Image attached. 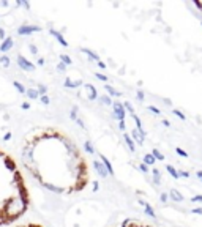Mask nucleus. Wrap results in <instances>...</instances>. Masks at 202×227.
Listing matches in <instances>:
<instances>
[{"label": "nucleus", "mask_w": 202, "mask_h": 227, "mask_svg": "<svg viewBox=\"0 0 202 227\" xmlns=\"http://www.w3.org/2000/svg\"><path fill=\"white\" fill-rule=\"evenodd\" d=\"M112 109H114V114H112V118L115 120H125L126 117V112H125V107L120 101H114L112 103Z\"/></svg>", "instance_id": "f257e3e1"}, {"label": "nucleus", "mask_w": 202, "mask_h": 227, "mask_svg": "<svg viewBox=\"0 0 202 227\" xmlns=\"http://www.w3.org/2000/svg\"><path fill=\"white\" fill-rule=\"evenodd\" d=\"M18 65H19V68L24 69V71H33L35 69V65L30 63L24 55H18Z\"/></svg>", "instance_id": "f03ea898"}, {"label": "nucleus", "mask_w": 202, "mask_h": 227, "mask_svg": "<svg viewBox=\"0 0 202 227\" xmlns=\"http://www.w3.org/2000/svg\"><path fill=\"white\" fill-rule=\"evenodd\" d=\"M33 32H41V27H38V25H22V27L18 29L19 35H30Z\"/></svg>", "instance_id": "7ed1b4c3"}, {"label": "nucleus", "mask_w": 202, "mask_h": 227, "mask_svg": "<svg viewBox=\"0 0 202 227\" xmlns=\"http://www.w3.org/2000/svg\"><path fill=\"white\" fill-rule=\"evenodd\" d=\"M130 136H131V139L134 140V144H139V145H142V144H144V139H145V136H142L141 132L136 130V128H133V130L130 131Z\"/></svg>", "instance_id": "20e7f679"}, {"label": "nucleus", "mask_w": 202, "mask_h": 227, "mask_svg": "<svg viewBox=\"0 0 202 227\" xmlns=\"http://www.w3.org/2000/svg\"><path fill=\"white\" fill-rule=\"evenodd\" d=\"M100 159H101V163H103L104 169L107 170V174H109V175H112V177H114V175H115V172H114V167H112L111 161H109V159H107V158H106V156H104V155H100Z\"/></svg>", "instance_id": "39448f33"}, {"label": "nucleus", "mask_w": 202, "mask_h": 227, "mask_svg": "<svg viewBox=\"0 0 202 227\" xmlns=\"http://www.w3.org/2000/svg\"><path fill=\"white\" fill-rule=\"evenodd\" d=\"M49 33H50V35H54V36H55V40L59 41L60 44L63 46V48H68V41L65 40L63 35H62L60 32H57V30H54V29H49Z\"/></svg>", "instance_id": "423d86ee"}, {"label": "nucleus", "mask_w": 202, "mask_h": 227, "mask_svg": "<svg viewBox=\"0 0 202 227\" xmlns=\"http://www.w3.org/2000/svg\"><path fill=\"white\" fill-rule=\"evenodd\" d=\"M13 44H14V41H13V38H5V40L2 41V44H0V52H3L5 54L6 50H10L11 48H13Z\"/></svg>", "instance_id": "0eeeda50"}, {"label": "nucleus", "mask_w": 202, "mask_h": 227, "mask_svg": "<svg viewBox=\"0 0 202 227\" xmlns=\"http://www.w3.org/2000/svg\"><path fill=\"white\" fill-rule=\"evenodd\" d=\"M93 167H95V170L98 172L103 178L107 177V170L104 169V166H103V163H101V161H93Z\"/></svg>", "instance_id": "6e6552de"}, {"label": "nucleus", "mask_w": 202, "mask_h": 227, "mask_svg": "<svg viewBox=\"0 0 202 227\" xmlns=\"http://www.w3.org/2000/svg\"><path fill=\"white\" fill-rule=\"evenodd\" d=\"M141 205L144 207V211H145V214H149L150 218H156V213H155L153 207H152L149 202H144V200H141Z\"/></svg>", "instance_id": "1a4fd4ad"}, {"label": "nucleus", "mask_w": 202, "mask_h": 227, "mask_svg": "<svg viewBox=\"0 0 202 227\" xmlns=\"http://www.w3.org/2000/svg\"><path fill=\"white\" fill-rule=\"evenodd\" d=\"M123 140H125L126 147L130 148V151H136V144H134V140L131 139V136L128 134V132H123Z\"/></svg>", "instance_id": "9d476101"}, {"label": "nucleus", "mask_w": 202, "mask_h": 227, "mask_svg": "<svg viewBox=\"0 0 202 227\" xmlns=\"http://www.w3.org/2000/svg\"><path fill=\"white\" fill-rule=\"evenodd\" d=\"M63 84H65V87H67V88H77V87L82 85V81H79V79H77V81H71L69 77H67Z\"/></svg>", "instance_id": "9b49d317"}, {"label": "nucleus", "mask_w": 202, "mask_h": 227, "mask_svg": "<svg viewBox=\"0 0 202 227\" xmlns=\"http://www.w3.org/2000/svg\"><path fill=\"white\" fill-rule=\"evenodd\" d=\"M168 195H169L170 199H172L174 202H183V195H182L180 193H178L177 189H169Z\"/></svg>", "instance_id": "f8f14e48"}, {"label": "nucleus", "mask_w": 202, "mask_h": 227, "mask_svg": "<svg viewBox=\"0 0 202 227\" xmlns=\"http://www.w3.org/2000/svg\"><path fill=\"white\" fill-rule=\"evenodd\" d=\"M85 88H87V92H88V99H90V101H95L96 98H98V93H96V88L93 87V85L87 84V85H85Z\"/></svg>", "instance_id": "ddd939ff"}, {"label": "nucleus", "mask_w": 202, "mask_h": 227, "mask_svg": "<svg viewBox=\"0 0 202 227\" xmlns=\"http://www.w3.org/2000/svg\"><path fill=\"white\" fill-rule=\"evenodd\" d=\"M82 52H84L85 55L88 57V60H92V62H96V63H98V62H100V55H98V54H95V52H92L90 49H82Z\"/></svg>", "instance_id": "4468645a"}, {"label": "nucleus", "mask_w": 202, "mask_h": 227, "mask_svg": "<svg viewBox=\"0 0 202 227\" xmlns=\"http://www.w3.org/2000/svg\"><path fill=\"white\" fill-rule=\"evenodd\" d=\"M25 95L30 98V99H40V95H38V90L35 88H27L25 90Z\"/></svg>", "instance_id": "2eb2a0df"}, {"label": "nucleus", "mask_w": 202, "mask_h": 227, "mask_svg": "<svg viewBox=\"0 0 202 227\" xmlns=\"http://www.w3.org/2000/svg\"><path fill=\"white\" fill-rule=\"evenodd\" d=\"M155 161H156V159L153 158V155H152V153H145V155H144V164H145V166H153Z\"/></svg>", "instance_id": "dca6fc26"}, {"label": "nucleus", "mask_w": 202, "mask_h": 227, "mask_svg": "<svg viewBox=\"0 0 202 227\" xmlns=\"http://www.w3.org/2000/svg\"><path fill=\"white\" fill-rule=\"evenodd\" d=\"M166 170L170 174V177H172V178H180V177H178V170H177L174 166H170V164H166Z\"/></svg>", "instance_id": "f3484780"}, {"label": "nucleus", "mask_w": 202, "mask_h": 227, "mask_svg": "<svg viewBox=\"0 0 202 227\" xmlns=\"http://www.w3.org/2000/svg\"><path fill=\"white\" fill-rule=\"evenodd\" d=\"M106 92L109 93L111 96H117V98H120V96H122V92H119V90H115L114 87H111V85H106Z\"/></svg>", "instance_id": "a211bd4d"}, {"label": "nucleus", "mask_w": 202, "mask_h": 227, "mask_svg": "<svg viewBox=\"0 0 202 227\" xmlns=\"http://www.w3.org/2000/svg\"><path fill=\"white\" fill-rule=\"evenodd\" d=\"M59 58H60V62H62V63H65V65H67V66L73 63L71 57H69V55H68V54H60V55H59Z\"/></svg>", "instance_id": "6ab92c4d"}, {"label": "nucleus", "mask_w": 202, "mask_h": 227, "mask_svg": "<svg viewBox=\"0 0 202 227\" xmlns=\"http://www.w3.org/2000/svg\"><path fill=\"white\" fill-rule=\"evenodd\" d=\"M152 174H153V183H155V185H161V174H160V170L153 169V170H152Z\"/></svg>", "instance_id": "aec40b11"}, {"label": "nucleus", "mask_w": 202, "mask_h": 227, "mask_svg": "<svg viewBox=\"0 0 202 227\" xmlns=\"http://www.w3.org/2000/svg\"><path fill=\"white\" fill-rule=\"evenodd\" d=\"M152 155H153V158H155V159H158V161H164V159H166V158H164V155H163L160 150H156V148H155V150L152 151Z\"/></svg>", "instance_id": "412c9836"}, {"label": "nucleus", "mask_w": 202, "mask_h": 227, "mask_svg": "<svg viewBox=\"0 0 202 227\" xmlns=\"http://www.w3.org/2000/svg\"><path fill=\"white\" fill-rule=\"evenodd\" d=\"M84 148H85V151H87V153H90V155L95 153V148L92 147V142H90V140H85V142H84Z\"/></svg>", "instance_id": "4be33fe9"}, {"label": "nucleus", "mask_w": 202, "mask_h": 227, "mask_svg": "<svg viewBox=\"0 0 202 227\" xmlns=\"http://www.w3.org/2000/svg\"><path fill=\"white\" fill-rule=\"evenodd\" d=\"M122 104H123V107H125V112H128L130 115L136 114V112H134V107H133V106H131L130 103H128V101H125V103H122Z\"/></svg>", "instance_id": "5701e85b"}, {"label": "nucleus", "mask_w": 202, "mask_h": 227, "mask_svg": "<svg viewBox=\"0 0 202 227\" xmlns=\"http://www.w3.org/2000/svg\"><path fill=\"white\" fill-rule=\"evenodd\" d=\"M13 85H14V87L18 88V92H19V93H25V87H24V85L21 84V82L14 81V82H13Z\"/></svg>", "instance_id": "b1692460"}, {"label": "nucleus", "mask_w": 202, "mask_h": 227, "mask_svg": "<svg viewBox=\"0 0 202 227\" xmlns=\"http://www.w3.org/2000/svg\"><path fill=\"white\" fill-rule=\"evenodd\" d=\"M69 118H71L73 122H76V120H77V107H76V106H73L71 112H69Z\"/></svg>", "instance_id": "393cba45"}, {"label": "nucleus", "mask_w": 202, "mask_h": 227, "mask_svg": "<svg viewBox=\"0 0 202 227\" xmlns=\"http://www.w3.org/2000/svg\"><path fill=\"white\" fill-rule=\"evenodd\" d=\"M100 99H101V103H103V104H107V106H112V103H114L111 96H101Z\"/></svg>", "instance_id": "a878e982"}, {"label": "nucleus", "mask_w": 202, "mask_h": 227, "mask_svg": "<svg viewBox=\"0 0 202 227\" xmlns=\"http://www.w3.org/2000/svg\"><path fill=\"white\" fill-rule=\"evenodd\" d=\"M0 63H2V66H6V68H8V66H10V57L2 55V57H0Z\"/></svg>", "instance_id": "bb28decb"}, {"label": "nucleus", "mask_w": 202, "mask_h": 227, "mask_svg": "<svg viewBox=\"0 0 202 227\" xmlns=\"http://www.w3.org/2000/svg\"><path fill=\"white\" fill-rule=\"evenodd\" d=\"M175 151H177V155H178V156H183V158H188V153H186V151L183 150V148L177 147V148H175Z\"/></svg>", "instance_id": "cd10ccee"}, {"label": "nucleus", "mask_w": 202, "mask_h": 227, "mask_svg": "<svg viewBox=\"0 0 202 227\" xmlns=\"http://www.w3.org/2000/svg\"><path fill=\"white\" fill-rule=\"evenodd\" d=\"M95 77L101 82H107V76H104V74H101V73H95Z\"/></svg>", "instance_id": "c85d7f7f"}, {"label": "nucleus", "mask_w": 202, "mask_h": 227, "mask_svg": "<svg viewBox=\"0 0 202 227\" xmlns=\"http://www.w3.org/2000/svg\"><path fill=\"white\" fill-rule=\"evenodd\" d=\"M147 109H149V111H150V112L156 114V115H160V114H161V111H160V109H158V107H156V106H147Z\"/></svg>", "instance_id": "c756f323"}, {"label": "nucleus", "mask_w": 202, "mask_h": 227, "mask_svg": "<svg viewBox=\"0 0 202 227\" xmlns=\"http://www.w3.org/2000/svg\"><path fill=\"white\" fill-rule=\"evenodd\" d=\"M57 71L65 73V71H67V65H65V63H62V62H59V63H57Z\"/></svg>", "instance_id": "7c9ffc66"}, {"label": "nucleus", "mask_w": 202, "mask_h": 227, "mask_svg": "<svg viewBox=\"0 0 202 227\" xmlns=\"http://www.w3.org/2000/svg\"><path fill=\"white\" fill-rule=\"evenodd\" d=\"M172 114H175V115H177L180 120H185V118H186V117H185V114H182L180 111H178V109H174V111H172Z\"/></svg>", "instance_id": "2f4dec72"}, {"label": "nucleus", "mask_w": 202, "mask_h": 227, "mask_svg": "<svg viewBox=\"0 0 202 227\" xmlns=\"http://www.w3.org/2000/svg\"><path fill=\"white\" fill-rule=\"evenodd\" d=\"M46 92H48V88H46L44 85H40V87H38V95H40V96L46 95Z\"/></svg>", "instance_id": "473e14b6"}, {"label": "nucleus", "mask_w": 202, "mask_h": 227, "mask_svg": "<svg viewBox=\"0 0 202 227\" xmlns=\"http://www.w3.org/2000/svg\"><path fill=\"white\" fill-rule=\"evenodd\" d=\"M168 199H169L168 193H161V194H160V200H161L163 203H166V202H168Z\"/></svg>", "instance_id": "72a5a7b5"}, {"label": "nucleus", "mask_w": 202, "mask_h": 227, "mask_svg": "<svg viewBox=\"0 0 202 227\" xmlns=\"http://www.w3.org/2000/svg\"><path fill=\"white\" fill-rule=\"evenodd\" d=\"M139 169H141V172H144V174H149L150 172L149 166H145V164H139Z\"/></svg>", "instance_id": "f704fd0d"}, {"label": "nucleus", "mask_w": 202, "mask_h": 227, "mask_svg": "<svg viewBox=\"0 0 202 227\" xmlns=\"http://www.w3.org/2000/svg\"><path fill=\"white\" fill-rule=\"evenodd\" d=\"M178 177H183V178H189V172H188V170H178Z\"/></svg>", "instance_id": "c9c22d12"}, {"label": "nucleus", "mask_w": 202, "mask_h": 227, "mask_svg": "<svg viewBox=\"0 0 202 227\" xmlns=\"http://www.w3.org/2000/svg\"><path fill=\"white\" fill-rule=\"evenodd\" d=\"M119 128H120V131H125V130H126V123H125V120H119Z\"/></svg>", "instance_id": "e433bc0d"}, {"label": "nucleus", "mask_w": 202, "mask_h": 227, "mask_svg": "<svg viewBox=\"0 0 202 227\" xmlns=\"http://www.w3.org/2000/svg\"><path fill=\"white\" fill-rule=\"evenodd\" d=\"M40 101L43 104H49V96L48 95H43V96H40Z\"/></svg>", "instance_id": "4c0bfd02"}, {"label": "nucleus", "mask_w": 202, "mask_h": 227, "mask_svg": "<svg viewBox=\"0 0 202 227\" xmlns=\"http://www.w3.org/2000/svg\"><path fill=\"white\" fill-rule=\"evenodd\" d=\"M136 96H137L139 101H144V92L142 90H137V92H136Z\"/></svg>", "instance_id": "58836bf2"}, {"label": "nucleus", "mask_w": 202, "mask_h": 227, "mask_svg": "<svg viewBox=\"0 0 202 227\" xmlns=\"http://www.w3.org/2000/svg\"><path fill=\"white\" fill-rule=\"evenodd\" d=\"M191 202H202V195H201V194L193 195V197H191Z\"/></svg>", "instance_id": "ea45409f"}, {"label": "nucleus", "mask_w": 202, "mask_h": 227, "mask_svg": "<svg viewBox=\"0 0 202 227\" xmlns=\"http://www.w3.org/2000/svg\"><path fill=\"white\" fill-rule=\"evenodd\" d=\"M76 123H77V125H79V126H81V128H82V130H85V123H84V120H82V118H79V117H77Z\"/></svg>", "instance_id": "a19ab883"}, {"label": "nucleus", "mask_w": 202, "mask_h": 227, "mask_svg": "<svg viewBox=\"0 0 202 227\" xmlns=\"http://www.w3.org/2000/svg\"><path fill=\"white\" fill-rule=\"evenodd\" d=\"M191 213H194V214H202V207H197V208H193V210H191Z\"/></svg>", "instance_id": "79ce46f5"}, {"label": "nucleus", "mask_w": 202, "mask_h": 227, "mask_svg": "<svg viewBox=\"0 0 202 227\" xmlns=\"http://www.w3.org/2000/svg\"><path fill=\"white\" fill-rule=\"evenodd\" d=\"M30 52H32V54H38V48L35 44H30Z\"/></svg>", "instance_id": "37998d69"}, {"label": "nucleus", "mask_w": 202, "mask_h": 227, "mask_svg": "<svg viewBox=\"0 0 202 227\" xmlns=\"http://www.w3.org/2000/svg\"><path fill=\"white\" fill-rule=\"evenodd\" d=\"M21 107L24 109V111H29V109H30V103H22Z\"/></svg>", "instance_id": "c03bdc74"}, {"label": "nucleus", "mask_w": 202, "mask_h": 227, "mask_svg": "<svg viewBox=\"0 0 202 227\" xmlns=\"http://www.w3.org/2000/svg\"><path fill=\"white\" fill-rule=\"evenodd\" d=\"M96 65H98V68H100V69H104V68H106V65H104V63H103V62H101V60H100V62H98V63H96Z\"/></svg>", "instance_id": "a18cd8bd"}, {"label": "nucleus", "mask_w": 202, "mask_h": 227, "mask_svg": "<svg viewBox=\"0 0 202 227\" xmlns=\"http://www.w3.org/2000/svg\"><path fill=\"white\" fill-rule=\"evenodd\" d=\"M98 188H100V183L98 181H93V191H98Z\"/></svg>", "instance_id": "49530a36"}, {"label": "nucleus", "mask_w": 202, "mask_h": 227, "mask_svg": "<svg viewBox=\"0 0 202 227\" xmlns=\"http://www.w3.org/2000/svg\"><path fill=\"white\" fill-rule=\"evenodd\" d=\"M161 123H163V125H164V126H166V128H170V123L168 122V120H161Z\"/></svg>", "instance_id": "de8ad7c7"}, {"label": "nucleus", "mask_w": 202, "mask_h": 227, "mask_svg": "<svg viewBox=\"0 0 202 227\" xmlns=\"http://www.w3.org/2000/svg\"><path fill=\"white\" fill-rule=\"evenodd\" d=\"M196 177L202 181V170H197V172H196Z\"/></svg>", "instance_id": "09e8293b"}, {"label": "nucleus", "mask_w": 202, "mask_h": 227, "mask_svg": "<svg viewBox=\"0 0 202 227\" xmlns=\"http://www.w3.org/2000/svg\"><path fill=\"white\" fill-rule=\"evenodd\" d=\"M0 38L5 40V30H3V29H0Z\"/></svg>", "instance_id": "8fccbe9b"}, {"label": "nucleus", "mask_w": 202, "mask_h": 227, "mask_svg": "<svg viewBox=\"0 0 202 227\" xmlns=\"http://www.w3.org/2000/svg\"><path fill=\"white\" fill-rule=\"evenodd\" d=\"M3 139H5V140H8V139H11V132H6V134H5V137H3Z\"/></svg>", "instance_id": "3c124183"}, {"label": "nucleus", "mask_w": 202, "mask_h": 227, "mask_svg": "<svg viewBox=\"0 0 202 227\" xmlns=\"http://www.w3.org/2000/svg\"><path fill=\"white\" fill-rule=\"evenodd\" d=\"M38 65L43 66V65H44V60H43V58H38Z\"/></svg>", "instance_id": "603ef678"}, {"label": "nucleus", "mask_w": 202, "mask_h": 227, "mask_svg": "<svg viewBox=\"0 0 202 227\" xmlns=\"http://www.w3.org/2000/svg\"><path fill=\"white\" fill-rule=\"evenodd\" d=\"M0 19H2V16H0Z\"/></svg>", "instance_id": "864d4df0"}]
</instances>
